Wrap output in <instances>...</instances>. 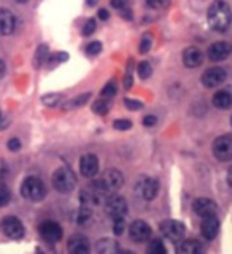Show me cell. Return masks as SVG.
<instances>
[{"label":"cell","mask_w":232,"mask_h":254,"mask_svg":"<svg viewBox=\"0 0 232 254\" xmlns=\"http://www.w3.org/2000/svg\"><path fill=\"white\" fill-rule=\"evenodd\" d=\"M207 21H209V26L217 30V32H225L232 22V11L231 6L226 2H215L209 8V13H207Z\"/></svg>","instance_id":"obj_1"},{"label":"cell","mask_w":232,"mask_h":254,"mask_svg":"<svg viewBox=\"0 0 232 254\" xmlns=\"http://www.w3.org/2000/svg\"><path fill=\"white\" fill-rule=\"evenodd\" d=\"M53 186L61 194H69L77 186V177L70 167H59L53 173Z\"/></svg>","instance_id":"obj_2"},{"label":"cell","mask_w":232,"mask_h":254,"mask_svg":"<svg viewBox=\"0 0 232 254\" xmlns=\"http://www.w3.org/2000/svg\"><path fill=\"white\" fill-rule=\"evenodd\" d=\"M110 194L107 189L102 186L100 180H95L91 185H87L81 192H79V200L83 205H99L103 200H107Z\"/></svg>","instance_id":"obj_3"},{"label":"cell","mask_w":232,"mask_h":254,"mask_svg":"<svg viewBox=\"0 0 232 254\" xmlns=\"http://www.w3.org/2000/svg\"><path fill=\"white\" fill-rule=\"evenodd\" d=\"M21 194L24 198H27V200H32V202H38L45 198L46 195V186L43 185L42 180H38L35 177H29L22 181L21 185Z\"/></svg>","instance_id":"obj_4"},{"label":"cell","mask_w":232,"mask_h":254,"mask_svg":"<svg viewBox=\"0 0 232 254\" xmlns=\"http://www.w3.org/2000/svg\"><path fill=\"white\" fill-rule=\"evenodd\" d=\"M0 230H2L5 237L11 238V240H21L24 234H26L24 224L16 216H5L0 221Z\"/></svg>","instance_id":"obj_5"},{"label":"cell","mask_w":232,"mask_h":254,"mask_svg":"<svg viewBox=\"0 0 232 254\" xmlns=\"http://www.w3.org/2000/svg\"><path fill=\"white\" fill-rule=\"evenodd\" d=\"M213 156L221 162L232 161V135H221L213 141Z\"/></svg>","instance_id":"obj_6"},{"label":"cell","mask_w":232,"mask_h":254,"mask_svg":"<svg viewBox=\"0 0 232 254\" xmlns=\"http://www.w3.org/2000/svg\"><path fill=\"white\" fill-rule=\"evenodd\" d=\"M105 213L110 219H123L127 213V202L126 198L119 195H110L105 203Z\"/></svg>","instance_id":"obj_7"},{"label":"cell","mask_w":232,"mask_h":254,"mask_svg":"<svg viewBox=\"0 0 232 254\" xmlns=\"http://www.w3.org/2000/svg\"><path fill=\"white\" fill-rule=\"evenodd\" d=\"M100 183H102V186L107 189V192L111 195V194H115L118 189L123 188L124 177H123V173L119 172V170L110 169L107 172H103L102 178H100Z\"/></svg>","instance_id":"obj_8"},{"label":"cell","mask_w":232,"mask_h":254,"mask_svg":"<svg viewBox=\"0 0 232 254\" xmlns=\"http://www.w3.org/2000/svg\"><path fill=\"white\" fill-rule=\"evenodd\" d=\"M135 190H137V194L143 198V200H153L159 192V183L155 178L143 177L137 181Z\"/></svg>","instance_id":"obj_9"},{"label":"cell","mask_w":232,"mask_h":254,"mask_svg":"<svg viewBox=\"0 0 232 254\" xmlns=\"http://www.w3.org/2000/svg\"><path fill=\"white\" fill-rule=\"evenodd\" d=\"M161 232L164 234V237H167L169 240L173 242H180L183 237H185L186 227L183 222L175 221V219H167L161 222Z\"/></svg>","instance_id":"obj_10"},{"label":"cell","mask_w":232,"mask_h":254,"mask_svg":"<svg viewBox=\"0 0 232 254\" xmlns=\"http://www.w3.org/2000/svg\"><path fill=\"white\" fill-rule=\"evenodd\" d=\"M226 78H228V73L223 67H210L209 70L204 71L202 84L205 87H209V89H213V87H218L225 83Z\"/></svg>","instance_id":"obj_11"},{"label":"cell","mask_w":232,"mask_h":254,"mask_svg":"<svg viewBox=\"0 0 232 254\" xmlns=\"http://www.w3.org/2000/svg\"><path fill=\"white\" fill-rule=\"evenodd\" d=\"M38 232L42 238L48 243H58L62 238V227L54 221H45L40 224Z\"/></svg>","instance_id":"obj_12"},{"label":"cell","mask_w":232,"mask_h":254,"mask_svg":"<svg viewBox=\"0 0 232 254\" xmlns=\"http://www.w3.org/2000/svg\"><path fill=\"white\" fill-rule=\"evenodd\" d=\"M151 226L145 221H134L129 227V235L132 238V242L135 243H145L150 240L151 237Z\"/></svg>","instance_id":"obj_13"},{"label":"cell","mask_w":232,"mask_h":254,"mask_svg":"<svg viewBox=\"0 0 232 254\" xmlns=\"http://www.w3.org/2000/svg\"><path fill=\"white\" fill-rule=\"evenodd\" d=\"M79 172L84 178H94L99 172V159L94 154H84L79 159Z\"/></svg>","instance_id":"obj_14"},{"label":"cell","mask_w":232,"mask_h":254,"mask_svg":"<svg viewBox=\"0 0 232 254\" xmlns=\"http://www.w3.org/2000/svg\"><path fill=\"white\" fill-rule=\"evenodd\" d=\"M193 208L199 218L213 216V214H217V211H218L217 203H215L212 198H205V197H201V198H197V200H194Z\"/></svg>","instance_id":"obj_15"},{"label":"cell","mask_w":232,"mask_h":254,"mask_svg":"<svg viewBox=\"0 0 232 254\" xmlns=\"http://www.w3.org/2000/svg\"><path fill=\"white\" fill-rule=\"evenodd\" d=\"M232 51V48L229 43L226 42H217L209 46V51H207V56H209V59L213 61V62H221L229 58V54Z\"/></svg>","instance_id":"obj_16"},{"label":"cell","mask_w":232,"mask_h":254,"mask_svg":"<svg viewBox=\"0 0 232 254\" xmlns=\"http://www.w3.org/2000/svg\"><path fill=\"white\" fill-rule=\"evenodd\" d=\"M220 232V221L218 218L215 216H207V218H202V222H201V234L205 240H213L215 237L218 235Z\"/></svg>","instance_id":"obj_17"},{"label":"cell","mask_w":232,"mask_h":254,"mask_svg":"<svg viewBox=\"0 0 232 254\" xmlns=\"http://www.w3.org/2000/svg\"><path fill=\"white\" fill-rule=\"evenodd\" d=\"M181 59H183V64H185L188 68H196L204 62V54H202L201 50H199V48L189 46V48H186L185 51H183Z\"/></svg>","instance_id":"obj_18"},{"label":"cell","mask_w":232,"mask_h":254,"mask_svg":"<svg viewBox=\"0 0 232 254\" xmlns=\"http://www.w3.org/2000/svg\"><path fill=\"white\" fill-rule=\"evenodd\" d=\"M67 248L74 254H87L89 253V242H87V238L84 235L77 234L69 238Z\"/></svg>","instance_id":"obj_19"},{"label":"cell","mask_w":232,"mask_h":254,"mask_svg":"<svg viewBox=\"0 0 232 254\" xmlns=\"http://www.w3.org/2000/svg\"><path fill=\"white\" fill-rule=\"evenodd\" d=\"M16 27V18L14 14L6 10V8H2L0 10V35H10L13 34V30Z\"/></svg>","instance_id":"obj_20"},{"label":"cell","mask_w":232,"mask_h":254,"mask_svg":"<svg viewBox=\"0 0 232 254\" xmlns=\"http://www.w3.org/2000/svg\"><path fill=\"white\" fill-rule=\"evenodd\" d=\"M212 102H213L215 108H218V110H229L232 107V87H228V89L215 92Z\"/></svg>","instance_id":"obj_21"},{"label":"cell","mask_w":232,"mask_h":254,"mask_svg":"<svg viewBox=\"0 0 232 254\" xmlns=\"http://www.w3.org/2000/svg\"><path fill=\"white\" fill-rule=\"evenodd\" d=\"M95 251L100 254H113L119 251V245L111 240V238H102V240L95 245Z\"/></svg>","instance_id":"obj_22"},{"label":"cell","mask_w":232,"mask_h":254,"mask_svg":"<svg viewBox=\"0 0 232 254\" xmlns=\"http://www.w3.org/2000/svg\"><path fill=\"white\" fill-rule=\"evenodd\" d=\"M48 58H50V50H48V46L46 45H40L37 53H35V59H34L35 68L42 67V64L48 62Z\"/></svg>","instance_id":"obj_23"},{"label":"cell","mask_w":232,"mask_h":254,"mask_svg":"<svg viewBox=\"0 0 232 254\" xmlns=\"http://www.w3.org/2000/svg\"><path fill=\"white\" fill-rule=\"evenodd\" d=\"M181 253H186V254H197V253H202L204 248H202V245L199 243V242H194V240H188L181 245V248H180Z\"/></svg>","instance_id":"obj_24"},{"label":"cell","mask_w":232,"mask_h":254,"mask_svg":"<svg viewBox=\"0 0 232 254\" xmlns=\"http://www.w3.org/2000/svg\"><path fill=\"white\" fill-rule=\"evenodd\" d=\"M89 97H91V94H87V92L83 94V95H78V97L64 103V110H72V108H77V107H83L84 103L89 100Z\"/></svg>","instance_id":"obj_25"},{"label":"cell","mask_w":232,"mask_h":254,"mask_svg":"<svg viewBox=\"0 0 232 254\" xmlns=\"http://www.w3.org/2000/svg\"><path fill=\"white\" fill-rule=\"evenodd\" d=\"M110 107H111V102H110V99H99V100H95L94 103H92V111L94 113H97V115H105L107 111L110 110Z\"/></svg>","instance_id":"obj_26"},{"label":"cell","mask_w":232,"mask_h":254,"mask_svg":"<svg viewBox=\"0 0 232 254\" xmlns=\"http://www.w3.org/2000/svg\"><path fill=\"white\" fill-rule=\"evenodd\" d=\"M92 219V213L91 210L87 208V205H83L81 208L78 210V216H77V222L79 226H86V224H89Z\"/></svg>","instance_id":"obj_27"},{"label":"cell","mask_w":232,"mask_h":254,"mask_svg":"<svg viewBox=\"0 0 232 254\" xmlns=\"http://www.w3.org/2000/svg\"><path fill=\"white\" fill-rule=\"evenodd\" d=\"M10 200H11L10 188H8L5 183L0 181V208H2V206H6L8 203H10Z\"/></svg>","instance_id":"obj_28"},{"label":"cell","mask_w":232,"mask_h":254,"mask_svg":"<svg viewBox=\"0 0 232 254\" xmlns=\"http://www.w3.org/2000/svg\"><path fill=\"white\" fill-rule=\"evenodd\" d=\"M42 102L46 107H56L62 102V95L61 94H46L42 97Z\"/></svg>","instance_id":"obj_29"},{"label":"cell","mask_w":232,"mask_h":254,"mask_svg":"<svg viewBox=\"0 0 232 254\" xmlns=\"http://www.w3.org/2000/svg\"><path fill=\"white\" fill-rule=\"evenodd\" d=\"M148 251L151 254H165L167 248H165L164 243L161 240H153V242L150 243V246H148Z\"/></svg>","instance_id":"obj_30"},{"label":"cell","mask_w":232,"mask_h":254,"mask_svg":"<svg viewBox=\"0 0 232 254\" xmlns=\"http://www.w3.org/2000/svg\"><path fill=\"white\" fill-rule=\"evenodd\" d=\"M151 73H153V68H151L150 62H140L139 64V76L142 79H148L151 76Z\"/></svg>","instance_id":"obj_31"},{"label":"cell","mask_w":232,"mask_h":254,"mask_svg":"<svg viewBox=\"0 0 232 254\" xmlns=\"http://www.w3.org/2000/svg\"><path fill=\"white\" fill-rule=\"evenodd\" d=\"M115 94H116V83L115 81L107 83L105 87L102 89V97H105V99H111Z\"/></svg>","instance_id":"obj_32"},{"label":"cell","mask_w":232,"mask_h":254,"mask_svg":"<svg viewBox=\"0 0 232 254\" xmlns=\"http://www.w3.org/2000/svg\"><path fill=\"white\" fill-rule=\"evenodd\" d=\"M102 51V43L100 42H91L86 46V53L89 56H97Z\"/></svg>","instance_id":"obj_33"},{"label":"cell","mask_w":232,"mask_h":254,"mask_svg":"<svg viewBox=\"0 0 232 254\" xmlns=\"http://www.w3.org/2000/svg\"><path fill=\"white\" fill-rule=\"evenodd\" d=\"M151 42H153V38H151V34H147L142 37V42H140V53H148L150 48H151Z\"/></svg>","instance_id":"obj_34"},{"label":"cell","mask_w":232,"mask_h":254,"mask_svg":"<svg viewBox=\"0 0 232 254\" xmlns=\"http://www.w3.org/2000/svg\"><path fill=\"white\" fill-rule=\"evenodd\" d=\"M113 127L116 130H129L132 127V123L129 121V119H116V121L113 123Z\"/></svg>","instance_id":"obj_35"},{"label":"cell","mask_w":232,"mask_h":254,"mask_svg":"<svg viewBox=\"0 0 232 254\" xmlns=\"http://www.w3.org/2000/svg\"><path fill=\"white\" fill-rule=\"evenodd\" d=\"M95 27H97V24H95L94 19H89L86 24H84V27H83V35L84 37H89L92 35L94 32H95Z\"/></svg>","instance_id":"obj_36"},{"label":"cell","mask_w":232,"mask_h":254,"mask_svg":"<svg viewBox=\"0 0 232 254\" xmlns=\"http://www.w3.org/2000/svg\"><path fill=\"white\" fill-rule=\"evenodd\" d=\"M124 229H126L124 218H123V219H115V221H113V232H115V235H123V234H124Z\"/></svg>","instance_id":"obj_37"},{"label":"cell","mask_w":232,"mask_h":254,"mask_svg":"<svg viewBox=\"0 0 232 254\" xmlns=\"http://www.w3.org/2000/svg\"><path fill=\"white\" fill-rule=\"evenodd\" d=\"M8 149H10V151H13V153H16V151H19L21 149V140L19 138H10V140H8Z\"/></svg>","instance_id":"obj_38"},{"label":"cell","mask_w":232,"mask_h":254,"mask_svg":"<svg viewBox=\"0 0 232 254\" xmlns=\"http://www.w3.org/2000/svg\"><path fill=\"white\" fill-rule=\"evenodd\" d=\"M124 105L127 107V110H132V111L142 108V103L139 100H131V99H126L124 100Z\"/></svg>","instance_id":"obj_39"},{"label":"cell","mask_w":232,"mask_h":254,"mask_svg":"<svg viewBox=\"0 0 232 254\" xmlns=\"http://www.w3.org/2000/svg\"><path fill=\"white\" fill-rule=\"evenodd\" d=\"M143 126H145V127H153L156 123H157V118L156 116H153V115H148V116H145V118H143Z\"/></svg>","instance_id":"obj_40"},{"label":"cell","mask_w":232,"mask_h":254,"mask_svg":"<svg viewBox=\"0 0 232 254\" xmlns=\"http://www.w3.org/2000/svg\"><path fill=\"white\" fill-rule=\"evenodd\" d=\"M131 67H132V65H129V68H127V73H126V76H124V87H126V89H131V86L134 84L132 73H131Z\"/></svg>","instance_id":"obj_41"},{"label":"cell","mask_w":232,"mask_h":254,"mask_svg":"<svg viewBox=\"0 0 232 254\" xmlns=\"http://www.w3.org/2000/svg\"><path fill=\"white\" fill-rule=\"evenodd\" d=\"M8 175V164L5 159H0V181Z\"/></svg>","instance_id":"obj_42"},{"label":"cell","mask_w":232,"mask_h":254,"mask_svg":"<svg viewBox=\"0 0 232 254\" xmlns=\"http://www.w3.org/2000/svg\"><path fill=\"white\" fill-rule=\"evenodd\" d=\"M66 59H69V56L66 54V53H58L56 56H53V58H48V62H61V61H66Z\"/></svg>","instance_id":"obj_43"},{"label":"cell","mask_w":232,"mask_h":254,"mask_svg":"<svg viewBox=\"0 0 232 254\" xmlns=\"http://www.w3.org/2000/svg\"><path fill=\"white\" fill-rule=\"evenodd\" d=\"M129 0H111V6L116 8V10H121V8L127 6Z\"/></svg>","instance_id":"obj_44"},{"label":"cell","mask_w":232,"mask_h":254,"mask_svg":"<svg viewBox=\"0 0 232 254\" xmlns=\"http://www.w3.org/2000/svg\"><path fill=\"white\" fill-rule=\"evenodd\" d=\"M119 11H121V16H123L124 19H132V11L129 10V6H124Z\"/></svg>","instance_id":"obj_45"},{"label":"cell","mask_w":232,"mask_h":254,"mask_svg":"<svg viewBox=\"0 0 232 254\" xmlns=\"http://www.w3.org/2000/svg\"><path fill=\"white\" fill-rule=\"evenodd\" d=\"M147 5L150 8H159V6H162V0H147Z\"/></svg>","instance_id":"obj_46"},{"label":"cell","mask_w":232,"mask_h":254,"mask_svg":"<svg viewBox=\"0 0 232 254\" xmlns=\"http://www.w3.org/2000/svg\"><path fill=\"white\" fill-rule=\"evenodd\" d=\"M97 16H99V19H102V21H107V19L110 18V13L105 10V8H102V10H99Z\"/></svg>","instance_id":"obj_47"},{"label":"cell","mask_w":232,"mask_h":254,"mask_svg":"<svg viewBox=\"0 0 232 254\" xmlns=\"http://www.w3.org/2000/svg\"><path fill=\"white\" fill-rule=\"evenodd\" d=\"M5 71H6V65H5V62L0 59V78L5 76Z\"/></svg>","instance_id":"obj_48"},{"label":"cell","mask_w":232,"mask_h":254,"mask_svg":"<svg viewBox=\"0 0 232 254\" xmlns=\"http://www.w3.org/2000/svg\"><path fill=\"white\" fill-rule=\"evenodd\" d=\"M228 183H229V186L232 188V167H231L229 172H228Z\"/></svg>","instance_id":"obj_49"},{"label":"cell","mask_w":232,"mask_h":254,"mask_svg":"<svg viewBox=\"0 0 232 254\" xmlns=\"http://www.w3.org/2000/svg\"><path fill=\"white\" fill-rule=\"evenodd\" d=\"M97 2H99V0H87L86 3L89 5V6H92V5H95V3H97Z\"/></svg>","instance_id":"obj_50"},{"label":"cell","mask_w":232,"mask_h":254,"mask_svg":"<svg viewBox=\"0 0 232 254\" xmlns=\"http://www.w3.org/2000/svg\"><path fill=\"white\" fill-rule=\"evenodd\" d=\"M16 2H18V3H26L27 0H16Z\"/></svg>","instance_id":"obj_51"},{"label":"cell","mask_w":232,"mask_h":254,"mask_svg":"<svg viewBox=\"0 0 232 254\" xmlns=\"http://www.w3.org/2000/svg\"><path fill=\"white\" fill-rule=\"evenodd\" d=\"M162 3L165 5V3H169V0H162Z\"/></svg>","instance_id":"obj_52"},{"label":"cell","mask_w":232,"mask_h":254,"mask_svg":"<svg viewBox=\"0 0 232 254\" xmlns=\"http://www.w3.org/2000/svg\"><path fill=\"white\" fill-rule=\"evenodd\" d=\"M0 118H2V111H0Z\"/></svg>","instance_id":"obj_53"},{"label":"cell","mask_w":232,"mask_h":254,"mask_svg":"<svg viewBox=\"0 0 232 254\" xmlns=\"http://www.w3.org/2000/svg\"><path fill=\"white\" fill-rule=\"evenodd\" d=\"M231 124H232V118H231Z\"/></svg>","instance_id":"obj_54"}]
</instances>
